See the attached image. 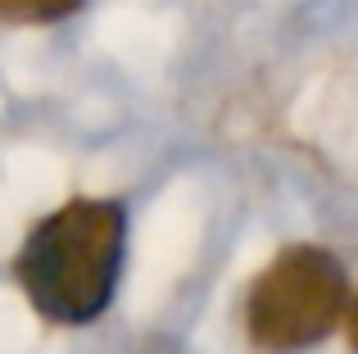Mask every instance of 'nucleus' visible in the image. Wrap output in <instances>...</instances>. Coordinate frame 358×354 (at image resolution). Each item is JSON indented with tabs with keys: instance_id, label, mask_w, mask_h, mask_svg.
Instances as JSON below:
<instances>
[{
	"instance_id": "f257e3e1",
	"label": "nucleus",
	"mask_w": 358,
	"mask_h": 354,
	"mask_svg": "<svg viewBox=\"0 0 358 354\" xmlns=\"http://www.w3.org/2000/svg\"><path fill=\"white\" fill-rule=\"evenodd\" d=\"M127 250V213L114 200H69L27 232L18 286L41 318L82 327L109 309Z\"/></svg>"
},
{
	"instance_id": "f03ea898",
	"label": "nucleus",
	"mask_w": 358,
	"mask_h": 354,
	"mask_svg": "<svg viewBox=\"0 0 358 354\" xmlns=\"http://www.w3.org/2000/svg\"><path fill=\"white\" fill-rule=\"evenodd\" d=\"M350 304V277L341 259L317 246H290L259 273L245 323L263 350H308L322 341Z\"/></svg>"
},
{
	"instance_id": "7ed1b4c3",
	"label": "nucleus",
	"mask_w": 358,
	"mask_h": 354,
	"mask_svg": "<svg viewBox=\"0 0 358 354\" xmlns=\"http://www.w3.org/2000/svg\"><path fill=\"white\" fill-rule=\"evenodd\" d=\"M82 5L87 0H0V18L5 23H59Z\"/></svg>"
},
{
	"instance_id": "20e7f679",
	"label": "nucleus",
	"mask_w": 358,
	"mask_h": 354,
	"mask_svg": "<svg viewBox=\"0 0 358 354\" xmlns=\"http://www.w3.org/2000/svg\"><path fill=\"white\" fill-rule=\"evenodd\" d=\"M345 313H350V346H354V354H358V300L345 304Z\"/></svg>"
}]
</instances>
